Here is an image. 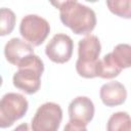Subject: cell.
<instances>
[{
  "label": "cell",
  "instance_id": "obj_1",
  "mask_svg": "<svg viewBox=\"0 0 131 131\" xmlns=\"http://www.w3.org/2000/svg\"><path fill=\"white\" fill-rule=\"evenodd\" d=\"M59 9L61 23L76 35H88L96 26V15L93 9L76 1L66 0L51 2Z\"/></svg>",
  "mask_w": 131,
  "mask_h": 131
},
{
  "label": "cell",
  "instance_id": "obj_2",
  "mask_svg": "<svg viewBox=\"0 0 131 131\" xmlns=\"http://www.w3.org/2000/svg\"><path fill=\"white\" fill-rule=\"evenodd\" d=\"M18 71L12 77L13 86L27 94L38 92L41 86V76L44 72V63L42 59L33 54L23 61L18 67Z\"/></svg>",
  "mask_w": 131,
  "mask_h": 131
},
{
  "label": "cell",
  "instance_id": "obj_3",
  "mask_svg": "<svg viewBox=\"0 0 131 131\" xmlns=\"http://www.w3.org/2000/svg\"><path fill=\"white\" fill-rule=\"evenodd\" d=\"M100 52V41L95 35H88L79 41L78 59L76 61V71L79 76L86 79L97 77L96 68Z\"/></svg>",
  "mask_w": 131,
  "mask_h": 131
},
{
  "label": "cell",
  "instance_id": "obj_4",
  "mask_svg": "<svg viewBox=\"0 0 131 131\" xmlns=\"http://www.w3.org/2000/svg\"><path fill=\"white\" fill-rule=\"evenodd\" d=\"M28 108L29 102L24 95L14 92L4 94L0 101V127L12 126L26 115Z\"/></svg>",
  "mask_w": 131,
  "mask_h": 131
},
{
  "label": "cell",
  "instance_id": "obj_5",
  "mask_svg": "<svg viewBox=\"0 0 131 131\" xmlns=\"http://www.w3.org/2000/svg\"><path fill=\"white\" fill-rule=\"evenodd\" d=\"M21 37L33 46H40L50 33L49 23L37 14H28L19 25Z\"/></svg>",
  "mask_w": 131,
  "mask_h": 131
},
{
  "label": "cell",
  "instance_id": "obj_6",
  "mask_svg": "<svg viewBox=\"0 0 131 131\" xmlns=\"http://www.w3.org/2000/svg\"><path fill=\"white\" fill-rule=\"evenodd\" d=\"M62 120V110L55 102H45L32 119L33 131H57Z\"/></svg>",
  "mask_w": 131,
  "mask_h": 131
},
{
  "label": "cell",
  "instance_id": "obj_7",
  "mask_svg": "<svg viewBox=\"0 0 131 131\" xmlns=\"http://www.w3.org/2000/svg\"><path fill=\"white\" fill-rule=\"evenodd\" d=\"M74 49V42L72 38L66 34H55L45 47V54L47 57L56 63L68 62Z\"/></svg>",
  "mask_w": 131,
  "mask_h": 131
},
{
  "label": "cell",
  "instance_id": "obj_8",
  "mask_svg": "<svg viewBox=\"0 0 131 131\" xmlns=\"http://www.w3.org/2000/svg\"><path fill=\"white\" fill-rule=\"evenodd\" d=\"M35 54L32 45L19 38L10 39L4 46V55L8 62L18 67L29 56Z\"/></svg>",
  "mask_w": 131,
  "mask_h": 131
},
{
  "label": "cell",
  "instance_id": "obj_9",
  "mask_svg": "<svg viewBox=\"0 0 131 131\" xmlns=\"http://www.w3.org/2000/svg\"><path fill=\"white\" fill-rule=\"evenodd\" d=\"M94 104L87 96H78L74 98L69 105L70 120H75L88 125L94 117Z\"/></svg>",
  "mask_w": 131,
  "mask_h": 131
},
{
  "label": "cell",
  "instance_id": "obj_10",
  "mask_svg": "<svg viewBox=\"0 0 131 131\" xmlns=\"http://www.w3.org/2000/svg\"><path fill=\"white\" fill-rule=\"evenodd\" d=\"M99 96L104 105L110 107L118 106L125 102L127 98V90L122 83L112 81L101 86Z\"/></svg>",
  "mask_w": 131,
  "mask_h": 131
},
{
  "label": "cell",
  "instance_id": "obj_11",
  "mask_svg": "<svg viewBox=\"0 0 131 131\" xmlns=\"http://www.w3.org/2000/svg\"><path fill=\"white\" fill-rule=\"evenodd\" d=\"M122 69L118 66L115 61L112 52L105 54L101 59H99L97 68H96V75L102 79H113L120 75Z\"/></svg>",
  "mask_w": 131,
  "mask_h": 131
},
{
  "label": "cell",
  "instance_id": "obj_12",
  "mask_svg": "<svg viewBox=\"0 0 131 131\" xmlns=\"http://www.w3.org/2000/svg\"><path fill=\"white\" fill-rule=\"evenodd\" d=\"M131 117L126 112L114 113L106 123V131H130Z\"/></svg>",
  "mask_w": 131,
  "mask_h": 131
},
{
  "label": "cell",
  "instance_id": "obj_13",
  "mask_svg": "<svg viewBox=\"0 0 131 131\" xmlns=\"http://www.w3.org/2000/svg\"><path fill=\"white\" fill-rule=\"evenodd\" d=\"M112 55L122 70L131 68V45L125 43L118 44L114 48Z\"/></svg>",
  "mask_w": 131,
  "mask_h": 131
},
{
  "label": "cell",
  "instance_id": "obj_14",
  "mask_svg": "<svg viewBox=\"0 0 131 131\" xmlns=\"http://www.w3.org/2000/svg\"><path fill=\"white\" fill-rule=\"evenodd\" d=\"M15 14L14 12L6 7L0 9V35L5 36L10 34L15 26Z\"/></svg>",
  "mask_w": 131,
  "mask_h": 131
},
{
  "label": "cell",
  "instance_id": "obj_15",
  "mask_svg": "<svg viewBox=\"0 0 131 131\" xmlns=\"http://www.w3.org/2000/svg\"><path fill=\"white\" fill-rule=\"evenodd\" d=\"M110 11L123 18H131V0L106 1Z\"/></svg>",
  "mask_w": 131,
  "mask_h": 131
},
{
  "label": "cell",
  "instance_id": "obj_16",
  "mask_svg": "<svg viewBox=\"0 0 131 131\" xmlns=\"http://www.w3.org/2000/svg\"><path fill=\"white\" fill-rule=\"evenodd\" d=\"M86 126L87 125H85L81 122H78L75 120H70L67 123V125L64 126L63 131H87Z\"/></svg>",
  "mask_w": 131,
  "mask_h": 131
},
{
  "label": "cell",
  "instance_id": "obj_17",
  "mask_svg": "<svg viewBox=\"0 0 131 131\" xmlns=\"http://www.w3.org/2000/svg\"><path fill=\"white\" fill-rule=\"evenodd\" d=\"M13 131H31V130L29 129V125L27 123H23V124L18 125L16 128H14Z\"/></svg>",
  "mask_w": 131,
  "mask_h": 131
},
{
  "label": "cell",
  "instance_id": "obj_18",
  "mask_svg": "<svg viewBox=\"0 0 131 131\" xmlns=\"http://www.w3.org/2000/svg\"><path fill=\"white\" fill-rule=\"evenodd\" d=\"M130 131H131V130H130Z\"/></svg>",
  "mask_w": 131,
  "mask_h": 131
}]
</instances>
